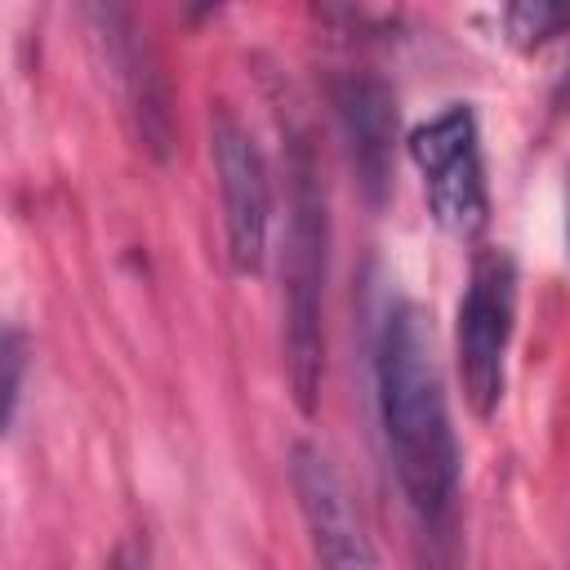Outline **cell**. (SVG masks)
Here are the masks:
<instances>
[{
	"mask_svg": "<svg viewBox=\"0 0 570 570\" xmlns=\"http://www.w3.org/2000/svg\"><path fill=\"white\" fill-rule=\"evenodd\" d=\"M512 325H517V263L508 249H481L472 258L454 325L463 396L481 419H490L503 401Z\"/></svg>",
	"mask_w": 570,
	"mask_h": 570,
	"instance_id": "4",
	"label": "cell"
},
{
	"mask_svg": "<svg viewBox=\"0 0 570 570\" xmlns=\"http://www.w3.org/2000/svg\"><path fill=\"white\" fill-rule=\"evenodd\" d=\"M209 151H214V174H218V196H223L227 258L236 272L254 276L267 258V236H272L267 160H263L254 134L227 107H218L209 120Z\"/></svg>",
	"mask_w": 570,
	"mask_h": 570,
	"instance_id": "5",
	"label": "cell"
},
{
	"mask_svg": "<svg viewBox=\"0 0 570 570\" xmlns=\"http://www.w3.org/2000/svg\"><path fill=\"white\" fill-rule=\"evenodd\" d=\"M223 0H187V13H191V22H200L205 13H214Z\"/></svg>",
	"mask_w": 570,
	"mask_h": 570,
	"instance_id": "10",
	"label": "cell"
},
{
	"mask_svg": "<svg viewBox=\"0 0 570 570\" xmlns=\"http://www.w3.org/2000/svg\"><path fill=\"white\" fill-rule=\"evenodd\" d=\"M410 160L423 178L432 218L454 240H476L490 223V187L481 160V129L468 102H450L410 129Z\"/></svg>",
	"mask_w": 570,
	"mask_h": 570,
	"instance_id": "3",
	"label": "cell"
},
{
	"mask_svg": "<svg viewBox=\"0 0 570 570\" xmlns=\"http://www.w3.org/2000/svg\"><path fill=\"white\" fill-rule=\"evenodd\" d=\"M508 36L517 49H543L570 36V0H508Z\"/></svg>",
	"mask_w": 570,
	"mask_h": 570,
	"instance_id": "8",
	"label": "cell"
},
{
	"mask_svg": "<svg viewBox=\"0 0 570 570\" xmlns=\"http://www.w3.org/2000/svg\"><path fill=\"white\" fill-rule=\"evenodd\" d=\"M374 387L396 485L419 521L441 525L459 499V445L432 361V334L414 303H392L379 325Z\"/></svg>",
	"mask_w": 570,
	"mask_h": 570,
	"instance_id": "1",
	"label": "cell"
},
{
	"mask_svg": "<svg viewBox=\"0 0 570 570\" xmlns=\"http://www.w3.org/2000/svg\"><path fill=\"white\" fill-rule=\"evenodd\" d=\"M334 107L347 134V151L352 165L365 183V191L379 200L392 174V129H396V111L387 89L374 76H347L334 85Z\"/></svg>",
	"mask_w": 570,
	"mask_h": 570,
	"instance_id": "7",
	"label": "cell"
},
{
	"mask_svg": "<svg viewBox=\"0 0 570 570\" xmlns=\"http://www.w3.org/2000/svg\"><path fill=\"white\" fill-rule=\"evenodd\" d=\"M18 392H22V338L18 330L4 334V423L18 414Z\"/></svg>",
	"mask_w": 570,
	"mask_h": 570,
	"instance_id": "9",
	"label": "cell"
},
{
	"mask_svg": "<svg viewBox=\"0 0 570 570\" xmlns=\"http://www.w3.org/2000/svg\"><path fill=\"white\" fill-rule=\"evenodd\" d=\"M566 245H570V218H566Z\"/></svg>",
	"mask_w": 570,
	"mask_h": 570,
	"instance_id": "11",
	"label": "cell"
},
{
	"mask_svg": "<svg viewBox=\"0 0 570 570\" xmlns=\"http://www.w3.org/2000/svg\"><path fill=\"white\" fill-rule=\"evenodd\" d=\"M289 481H294V494H298L303 525L312 534V552L325 566H374L379 561L370 539L361 534V521L352 512V499H347V485H343L338 468L316 445H307V441L294 445Z\"/></svg>",
	"mask_w": 570,
	"mask_h": 570,
	"instance_id": "6",
	"label": "cell"
},
{
	"mask_svg": "<svg viewBox=\"0 0 570 570\" xmlns=\"http://www.w3.org/2000/svg\"><path fill=\"white\" fill-rule=\"evenodd\" d=\"M294 200H289V232H285V365L289 387L303 414L316 410L321 365H325V196L303 142H294Z\"/></svg>",
	"mask_w": 570,
	"mask_h": 570,
	"instance_id": "2",
	"label": "cell"
}]
</instances>
